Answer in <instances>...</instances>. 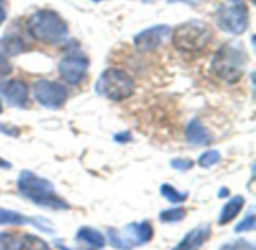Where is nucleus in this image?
Instances as JSON below:
<instances>
[{
  "mask_svg": "<svg viewBox=\"0 0 256 250\" xmlns=\"http://www.w3.org/2000/svg\"><path fill=\"white\" fill-rule=\"evenodd\" d=\"M2 111H3V106H2V102H0V114H2Z\"/></svg>",
  "mask_w": 256,
  "mask_h": 250,
  "instance_id": "nucleus-33",
  "label": "nucleus"
},
{
  "mask_svg": "<svg viewBox=\"0 0 256 250\" xmlns=\"http://www.w3.org/2000/svg\"><path fill=\"white\" fill-rule=\"evenodd\" d=\"M57 248H58V249H60V250H69V249H68V248H64L63 244H60V243H57Z\"/></svg>",
  "mask_w": 256,
  "mask_h": 250,
  "instance_id": "nucleus-32",
  "label": "nucleus"
},
{
  "mask_svg": "<svg viewBox=\"0 0 256 250\" xmlns=\"http://www.w3.org/2000/svg\"><path fill=\"white\" fill-rule=\"evenodd\" d=\"M0 168H10V164L6 162V160H3V159L0 158Z\"/></svg>",
  "mask_w": 256,
  "mask_h": 250,
  "instance_id": "nucleus-29",
  "label": "nucleus"
},
{
  "mask_svg": "<svg viewBox=\"0 0 256 250\" xmlns=\"http://www.w3.org/2000/svg\"><path fill=\"white\" fill-rule=\"evenodd\" d=\"M186 218V210L182 207H172L168 210H164L159 214V219L165 224H177L180 220H183Z\"/></svg>",
  "mask_w": 256,
  "mask_h": 250,
  "instance_id": "nucleus-20",
  "label": "nucleus"
},
{
  "mask_svg": "<svg viewBox=\"0 0 256 250\" xmlns=\"http://www.w3.org/2000/svg\"><path fill=\"white\" fill-rule=\"evenodd\" d=\"M220 160V153L218 150H208L206 153H202L198 159V165L201 168H210L213 165H216Z\"/></svg>",
  "mask_w": 256,
  "mask_h": 250,
  "instance_id": "nucleus-21",
  "label": "nucleus"
},
{
  "mask_svg": "<svg viewBox=\"0 0 256 250\" xmlns=\"http://www.w3.org/2000/svg\"><path fill=\"white\" fill-rule=\"evenodd\" d=\"M27 32L42 44H58L66 39L68 26L57 12L42 9L27 20Z\"/></svg>",
  "mask_w": 256,
  "mask_h": 250,
  "instance_id": "nucleus-3",
  "label": "nucleus"
},
{
  "mask_svg": "<svg viewBox=\"0 0 256 250\" xmlns=\"http://www.w3.org/2000/svg\"><path fill=\"white\" fill-rule=\"evenodd\" d=\"M212 228L210 225H200L198 228H194L190 232L186 234V237L174 248L172 250H200L204 243L210 238Z\"/></svg>",
  "mask_w": 256,
  "mask_h": 250,
  "instance_id": "nucleus-11",
  "label": "nucleus"
},
{
  "mask_svg": "<svg viewBox=\"0 0 256 250\" xmlns=\"http://www.w3.org/2000/svg\"><path fill=\"white\" fill-rule=\"evenodd\" d=\"M220 250H254V248H252L249 243H246V242H243V240H238V242H236V243L225 244Z\"/></svg>",
  "mask_w": 256,
  "mask_h": 250,
  "instance_id": "nucleus-27",
  "label": "nucleus"
},
{
  "mask_svg": "<svg viewBox=\"0 0 256 250\" xmlns=\"http://www.w3.org/2000/svg\"><path fill=\"white\" fill-rule=\"evenodd\" d=\"M226 192H228L226 189H222V192H219V196H222V198H224V196H226Z\"/></svg>",
  "mask_w": 256,
  "mask_h": 250,
  "instance_id": "nucleus-31",
  "label": "nucleus"
},
{
  "mask_svg": "<svg viewBox=\"0 0 256 250\" xmlns=\"http://www.w3.org/2000/svg\"><path fill=\"white\" fill-rule=\"evenodd\" d=\"M255 230V214L249 213L237 226H236V232H243V231H254Z\"/></svg>",
  "mask_w": 256,
  "mask_h": 250,
  "instance_id": "nucleus-24",
  "label": "nucleus"
},
{
  "mask_svg": "<svg viewBox=\"0 0 256 250\" xmlns=\"http://www.w3.org/2000/svg\"><path fill=\"white\" fill-rule=\"evenodd\" d=\"M171 166L174 170H178V171H188V170H190L194 166V162L190 159H182V158H178V159L171 160Z\"/></svg>",
  "mask_w": 256,
  "mask_h": 250,
  "instance_id": "nucleus-25",
  "label": "nucleus"
},
{
  "mask_svg": "<svg viewBox=\"0 0 256 250\" xmlns=\"http://www.w3.org/2000/svg\"><path fill=\"white\" fill-rule=\"evenodd\" d=\"M124 231H126L124 242L130 248L146 244L153 237V228H152L150 222H147V220L140 222V224H129Z\"/></svg>",
  "mask_w": 256,
  "mask_h": 250,
  "instance_id": "nucleus-12",
  "label": "nucleus"
},
{
  "mask_svg": "<svg viewBox=\"0 0 256 250\" xmlns=\"http://www.w3.org/2000/svg\"><path fill=\"white\" fill-rule=\"evenodd\" d=\"M33 94L42 106L57 110L64 105L68 99V88L60 82L39 80L33 84Z\"/></svg>",
  "mask_w": 256,
  "mask_h": 250,
  "instance_id": "nucleus-7",
  "label": "nucleus"
},
{
  "mask_svg": "<svg viewBox=\"0 0 256 250\" xmlns=\"http://www.w3.org/2000/svg\"><path fill=\"white\" fill-rule=\"evenodd\" d=\"M20 240L10 232H0V250H18Z\"/></svg>",
  "mask_w": 256,
  "mask_h": 250,
  "instance_id": "nucleus-22",
  "label": "nucleus"
},
{
  "mask_svg": "<svg viewBox=\"0 0 256 250\" xmlns=\"http://www.w3.org/2000/svg\"><path fill=\"white\" fill-rule=\"evenodd\" d=\"M171 34H172V45L178 51H184V52L202 51L212 39L210 27L198 20H192L184 24H180L174 32H171Z\"/></svg>",
  "mask_w": 256,
  "mask_h": 250,
  "instance_id": "nucleus-4",
  "label": "nucleus"
},
{
  "mask_svg": "<svg viewBox=\"0 0 256 250\" xmlns=\"http://www.w3.org/2000/svg\"><path fill=\"white\" fill-rule=\"evenodd\" d=\"M12 72V64L10 62H8V58L0 54V80L8 76Z\"/></svg>",
  "mask_w": 256,
  "mask_h": 250,
  "instance_id": "nucleus-26",
  "label": "nucleus"
},
{
  "mask_svg": "<svg viewBox=\"0 0 256 250\" xmlns=\"http://www.w3.org/2000/svg\"><path fill=\"white\" fill-rule=\"evenodd\" d=\"M18 250H51L48 243L36 236H24L20 242Z\"/></svg>",
  "mask_w": 256,
  "mask_h": 250,
  "instance_id": "nucleus-18",
  "label": "nucleus"
},
{
  "mask_svg": "<svg viewBox=\"0 0 256 250\" xmlns=\"http://www.w3.org/2000/svg\"><path fill=\"white\" fill-rule=\"evenodd\" d=\"M88 60L81 52H68L58 63V74L63 81L70 86H78L87 75Z\"/></svg>",
  "mask_w": 256,
  "mask_h": 250,
  "instance_id": "nucleus-8",
  "label": "nucleus"
},
{
  "mask_svg": "<svg viewBox=\"0 0 256 250\" xmlns=\"http://www.w3.org/2000/svg\"><path fill=\"white\" fill-rule=\"evenodd\" d=\"M76 238L98 249H102L105 246V237L94 228H87V226L81 228L76 232Z\"/></svg>",
  "mask_w": 256,
  "mask_h": 250,
  "instance_id": "nucleus-16",
  "label": "nucleus"
},
{
  "mask_svg": "<svg viewBox=\"0 0 256 250\" xmlns=\"http://www.w3.org/2000/svg\"><path fill=\"white\" fill-rule=\"evenodd\" d=\"M160 194L165 200H168L171 204H182L188 200V194L178 192L176 188L170 186V184H162L160 186Z\"/></svg>",
  "mask_w": 256,
  "mask_h": 250,
  "instance_id": "nucleus-19",
  "label": "nucleus"
},
{
  "mask_svg": "<svg viewBox=\"0 0 256 250\" xmlns=\"http://www.w3.org/2000/svg\"><path fill=\"white\" fill-rule=\"evenodd\" d=\"M108 237H110V244L117 250H132V248L124 242V238L116 231V230H110L108 231Z\"/></svg>",
  "mask_w": 256,
  "mask_h": 250,
  "instance_id": "nucleus-23",
  "label": "nucleus"
},
{
  "mask_svg": "<svg viewBox=\"0 0 256 250\" xmlns=\"http://www.w3.org/2000/svg\"><path fill=\"white\" fill-rule=\"evenodd\" d=\"M170 2H186V3H190V4L198 3V0H170Z\"/></svg>",
  "mask_w": 256,
  "mask_h": 250,
  "instance_id": "nucleus-30",
  "label": "nucleus"
},
{
  "mask_svg": "<svg viewBox=\"0 0 256 250\" xmlns=\"http://www.w3.org/2000/svg\"><path fill=\"white\" fill-rule=\"evenodd\" d=\"M146 2H152V0H146Z\"/></svg>",
  "mask_w": 256,
  "mask_h": 250,
  "instance_id": "nucleus-35",
  "label": "nucleus"
},
{
  "mask_svg": "<svg viewBox=\"0 0 256 250\" xmlns=\"http://www.w3.org/2000/svg\"><path fill=\"white\" fill-rule=\"evenodd\" d=\"M24 48L21 39L18 36H8L0 40V54L8 57V56H15L21 52Z\"/></svg>",
  "mask_w": 256,
  "mask_h": 250,
  "instance_id": "nucleus-17",
  "label": "nucleus"
},
{
  "mask_svg": "<svg viewBox=\"0 0 256 250\" xmlns=\"http://www.w3.org/2000/svg\"><path fill=\"white\" fill-rule=\"evenodd\" d=\"M16 188L24 198L34 202L39 207H45V208H51V210H68L69 208L68 202L56 194L52 184L48 180L40 178L30 171H22L20 174Z\"/></svg>",
  "mask_w": 256,
  "mask_h": 250,
  "instance_id": "nucleus-1",
  "label": "nucleus"
},
{
  "mask_svg": "<svg viewBox=\"0 0 256 250\" xmlns=\"http://www.w3.org/2000/svg\"><path fill=\"white\" fill-rule=\"evenodd\" d=\"M4 18H6V10H4V8H3L2 3H0V24L4 21Z\"/></svg>",
  "mask_w": 256,
  "mask_h": 250,
  "instance_id": "nucleus-28",
  "label": "nucleus"
},
{
  "mask_svg": "<svg viewBox=\"0 0 256 250\" xmlns=\"http://www.w3.org/2000/svg\"><path fill=\"white\" fill-rule=\"evenodd\" d=\"M171 27L162 24V26H154L150 28L142 30L141 33H138L134 39L135 48L140 52H148V51H154L158 50L162 42L165 40V38H168L171 34Z\"/></svg>",
  "mask_w": 256,
  "mask_h": 250,
  "instance_id": "nucleus-9",
  "label": "nucleus"
},
{
  "mask_svg": "<svg viewBox=\"0 0 256 250\" xmlns=\"http://www.w3.org/2000/svg\"><path fill=\"white\" fill-rule=\"evenodd\" d=\"M0 94L14 106L24 108L28 102V87L21 80H9L0 84Z\"/></svg>",
  "mask_w": 256,
  "mask_h": 250,
  "instance_id": "nucleus-10",
  "label": "nucleus"
},
{
  "mask_svg": "<svg viewBox=\"0 0 256 250\" xmlns=\"http://www.w3.org/2000/svg\"><path fill=\"white\" fill-rule=\"evenodd\" d=\"M0 225H16V226H21V225H33V226L42 230L44 232H51L46 226H44L36 219L27 218V216H24L21 213H16V212L3 210V208H0Z\"/></svg>",
  "mask_w": 256,
  "mask_h": 250,
  "instance_id": "nucleus-13",
  "label": "nucleus"
},
{
  "mask_svg": "<svg viewBox=\"0 0 256 250\" xmlns=\"http://www.w3.org/2000/svg\"><path fill=\"white\" fill-rule=\"evenodd\" d=\"M222 30L231 34H242L249 26V9L243 0H226L220 4L216 15Z\"/></svg>",
  "mask_w": 256,
  "mask_h": 250,
  "instance_id": "nucleus-6",
  "label": "nucleus"
},
{
  "mask_svg": "<svg viewBox=\"0 0 256 250\" xmlns=\"http://www.w3.org/2000/svg\"><path fill=\"white\" fill-rule=\"evenodd\" d=\"M93 2H100V0H93Z\"/></svg>",
  "mask_w": 256,
  "mask_h": 250,
  "instance_id": "nucleus-34",
  "label": "nucleus"
},
{
  "mask_svg": "<svg viewBox=\"0 0 256 250\" xmlns=\"http://www.w3.org/2000/svg\"><path fill=\"white\" fill-rule=\"evenodd\" d=\"M246 69V54L237 42H228L214 54L212 60L213 74L228 84L242 80Z\"/></svg>",
  "mask_w": 256,
  "mask_h": 250,
  "instance_id": "nucleus-2",
  "label": "nucleus"
},
{
  "mask_svg": "<svg viewBox=\"0 0 256 250\" xmlns=\"http://www.w3.org/2000/svg\"><path fill=\"white\" fill-rule=\"evenodd\" d=\"M244 202H246L244 198L240 196V195L231 198V200L224 206V208H222V212H220V214H219L218 224H219V225H226V224H230L232 219H236V218L240 214V212L243 210Z\"/></svg>",
  "mask_w": 256,
  "mask_h": 250,
  "instance_id": "nucleus-15",
  "label": "nucleus"
},
{
  "mask_svg": "<svg viewBox=\"0 0 256 250\" xmlns=\"http://www.w3.org/2000/svg\"><path fill=\"white\" fill-rule=\"evenodd\" d=\"M135 92V82L124 70L106 69L96 81V93L110 100H124Z\"/></svg>",
  "mask_w": 256,
  "mask_h": 250,
  "instance_id": "nucleus-5",
  "label": "nucleus"
},
{
  "mask_svg": "<svg viewBox=\"0 0 256 250\" xmlns=\"http://www.w3.org/2000/svg\"><path fill=\"white\" fill-rule=\"evenodd\" d=\"M0 3H2V0H0Z\"/></svg>",
  "mask_w": 256,
  "mask_h": 250,
  "instance_id": "nucleus-36",
  "label": "nucleus"
},
{
  "mask_svg": "<svg viewBox=\"0 0 256 250\" xmlns=\"http://www.w3.org/2000/svg\"><path fill=\"white\" fill-rule=\"evenodd\" d=\"M186 140L189 144L201 147L210 142V135L200 120H192L186 128Z\"/></svg>",
  "mask_w": 256,
  "mask_h": 250,
  "instance_id": "nucleus-14",
  "label": "nucleus"
}]
</instances>
